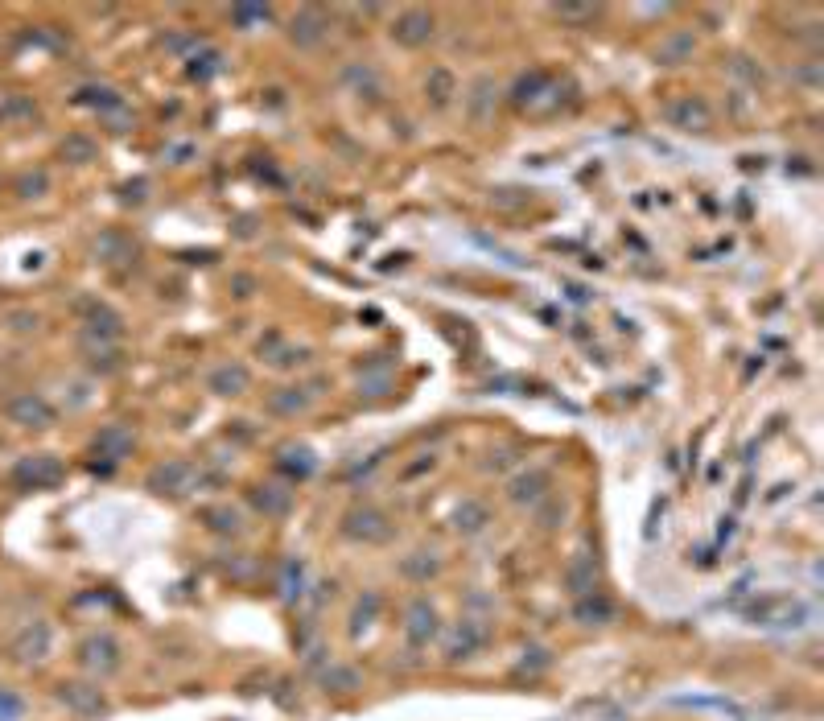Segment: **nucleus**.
<instances>
[{"label": "nucleus", "mask_w": 824, "mask_h": 721, "mask_svg": "<svg viewBox=\"0 0 824 721\" xmlns=\"http://www.w3.org/2000/svg\"><path fill=\"white\" fill-rule=\"evenodd\" d=\"M487 639H491L487 618L462 614L458 623H450L441 631V656H445V664H466V660H474L478 651L487 647Z\"/></svg>", "instance_id": "f03ea898"}, {"label": "nucleus", "mask_w": 824, "mask_h": 721, "mask_svg": "<svg viewBox=\"0 0 824 721\" xmlns=\"http://www.w3.org/2000/svg\"><path fill=\"white\" fill-rule=\"evenodd\" d=\"M268 412L272 417H301V412L314 408V392L301 388V384H289V388H277V392H268Z\"/></svg>", "instance_id": "b1692460"}, {"label": "nucleus", "mask_w": 824, "mask_h": 721, "mask_svg": "<svg viewBox=\"0 0 824 721\" xmlns=\"http://www.w3.org/2000/svg\"><path fill=\"white\" fill-rule=\"evenodd\" d=\"M392 42L400 46V50H421V46H429L433 42V33H437V17L429 13V9H400L396 17H392Z\"/></svg>", "instance_id": "1a4fd4ad"}, {"label": "nucleus", "mask_w": 824, "mask_h": 721, "mask_svg": "<svg viewBox=\"0 0 824 721\" xmlns=\"http://www.w3.org/2000/svg\"><path fill=\"white\" fill-rule=\"evenodd\" d=\"M231 21H235L239 29H252V25L272 21V9H268V5H235V9H231Z\"/></svg>", "instance_id": "ea45409f"}, {"label": "nucleus", "mask_w": 824, "mask_h": 721, "mask_svg": "<svg viewBox=\"0 0 824 721\" xmlns=\"http://www.w3.org/2000/svg\"><path fill=\"white\" fill-rule=\"evenodd\" d=\"M454 95H458L454 71H450V66H433V71L425 75V99H429V108H433V112H445V108L454 103Z\"/></svg>", "instance_id": "bb28decb"}, {"label": "nucleus", "mask_w": 824, "mask_h": 721, "mask_svg": "<svg viewBox=\"0 0 824 721\" xmlns=\"http://www.w3.org/2000/svg\"><path fill=\"white\" fill-rule=\"evenodd\" d=\"M5 417L21 429H50L58 421L54 404L42 396V392H17L9 404H5Z\"/></svg>", "instance_id": "9b49d317"}, {"label": "nucleus", "mask_w": 824, "mask_h": 721, "mask_svg": "<svg viewBox=\"0 0 824 721\" xmlns=\"http://www.w3.org/2000/svg\"><path fill=\"white\" fill-rule=\"evenodd\" d=\"M75 103H83V108H95L99 116H112V112L124 108V95H120L116 87H83Z\"/></svg>", "instance_id": "2f4dec72"}, {"label": "nucleus", "mask_w": 824, "mask_h": 721, "mask_svg": "<svg viewBox=\"0 0 824 721\" xmlns=\"http://www.w3.org/2000/svg\"><path fill=\"white\" fill-rule=\"evenodd\" d=\"M83 359H87V367L99 371V375H112V371L124 367L116 342H83Z\"/></svg>", "instance_id": "7c9ffc66"}, {"label": "nucleus", "mask_w": 824, "mask_h": 721, "mask_svg": "<svg viewBox=\"0 0 824 721\" xmlns=\"http://www.w3.org/2000/svg\"><path fill=\"white\" fill-rule=\"evenodd\" d=\"M569 618H573L577 627H610L614 618H618V606H614L602 590H594V594H581V598H573Z\"/></svg>", "instance_id": "6ab92c4d"}, {"label": "nucleus", "mask_w": 824, "mask_h": 721, "mask_svg": "<svg viewBox=\"0 0 824 721\" xmlns=\"http://www.w3.org/2000/svg\"><path fill=\"white\" fill-rule=\"evenodd\" d=\"M359 392H367V396H388L392 392V367L384 363V367H363L359 371Z\"/></svg>", "instance_id": "c9c22d12"}, {"label": "nucleus", "mask_w": 824, "mask_h": 721, "mask_svg": "<svg viewBox=\"0 0 824 721\" xmlns=\"http://www.w3.org/2000/svg\"><path fill=\"white\" fill-rule=\"evenodd\" d=\"M9 322H13V330H33L38 326V314H13Z\"/></svg>", "instance_id": "c03bdc74"}, {"label": "nucleus", "mask_w": 824, "mask_h": 721, "mask_svg": "<svg viewBox=\"0 0 824 721\" xmlns=\"http://www.w3.org/2000/svg\"><path fill=\"white\" fill-rule=\"evenodd\" d=\"M318 684L326 693H355V689H363V672L355 664H326Z\"/></svg>", "instance_id": "c756f323"}, {"label": "nucleus", "mask_w": 824, "mask_h": 721, "mask_svg": "<svg viewBox=\"0 0 824 721\" xmlns=\"http://www.w3.org/2000/svg\"><path fill=\"white\" fill-rule=\"evenodd\" d=\"M54 697H58V705H66L75 717H83V721H99L103 713H108L112 705H108V693L99 689V680H62L58 689H54Z\"/></svg>", "instance_id": "423d86ee"}, {"label": "nucleus", "mask_w": 824, "mask_h": 721, "mask_svg": "<svg viewBox=\"0 0 824 721\" xmlns=\"http://www.w3.org/2000/svg\"><path fill=\"white\" fill-rule=\"evenodd\" d=\"M544 668H553V651H548V647H540V643L524 647V660H520V672H528V676H540Z\"/></svg>", "instance_id": "4c0bfd02"}, {"label": "nucleus", "mask_w": 824, "mask_h": 721, "mask_svg": "<svg viewBox=\"0 0 824 721\" xmlns=\"http://www.w3.org/2000/svg\"><path fill=\"white\" fill-rule=\"evenodd\" d=\"M540 87H548V75L544 71H532V75H524L520 83H515V103H520V108H528V103H536V91Z\"/></svg>", "instance_id": "58836bf2"}, {"label": "nucleus", "mask_w": 824, "mask_h": 721, "mask_svg": "<svg viewBox=\"0 0 824 721\" xmlns=\"http://www.w3.org/2000/svg\"><path fill=\"white\" fill-rule=\"evenodd\" d=\"M132 450H136V433H132L128 425H103V429L95 433V458L124 462Z\"/></svg>", "instance_id": "5701e85b"}, {"label": "nucleus", "mask_w": 824, "mask_h": 721, "mask_svg": "<svg viewBox=\"0 0 824 721\" xmlns=\"http://www.w3.org/2000/svg\"><path fill=\"white\" fill-rule=\"evenodd\" d=\"M66 478V462L58 454H25L13 466V483L25 491H54Z\"/></svg>", "instance_id": "0eeeda50"}, {"label": "nucleus", "mask_w": 824, "mask_h": 721, "mask_svg": "<svg viewBox=\"0 0 824 721\" xmlns=\"http://www.w3.org/2000/svg\"><path fill=\"white\" fill-rule=\"evenodd\" d=\"M532 515H536V524L540 528H565V520H569V499H557V495H548L544 503H536L532 507Z\"/></svg>", "instance_id": "72a5a7b5"}, {"label": "nucleus", "mask_w": 824, "mask_h": 721, "mask_svg": "<svg viewBox=\"0 0 824 721\" xmlns=\"http://www.w3.org/2000/svg\"><path fill=\"white\" fill-rule=\"evenodd\" d=\"M553 17H557V21H569V25H586V21H598L602 9H598V5H557Z\"/></svg>", "instance_id": "a19ab883"}, {"label": "nucleus", "mask_w": 824, "mask_h": 721, "mask_svg": "<svg viewBox=\"0 0 824 721\" xmlns=\"http://www.w3.org/2000/svg\"><path fill=\"white\" fill-rule=\"evenodd\" d=\"M198 524L206 528V532H215V536H244V511L239 507H231V503H206V507H198Z\"/></svg>", "instance_id": "aec40b11"}, {"label": "nucleus", "mask_w": 824, "mask_h": 721, "mask_svg": "<svg viewBox=\"0 0 824 721\" xmlns=\"http://www.w3.org/2000/svg\"><path fill=\"white\" fill-rule=\"evenodd\" d=\"M124 334V318L108 301H83V342H116Z\"/></svg>", "instance_id": "2eb2a0df"}, {"label": "nucleus", "mask_w": 824, "mask_h": 721, "mask_svg": "<svg viewBox=\"0 0 824 721\" xmlns=\"http://www.w3.org/2000/svg\"><path fill=\"white\" fill-rule=\"evenodd\" d=\"M231 285H235V297H252V285H256V281H252V277H235Z\"/></svg>", "instance_id": "a18cd8bd"}, {"label": "nucleus", "mask_w": 824, "mask_h": 721, "mask_svg": "<svg viewBox=\"0 0 824 721\" xmlns=\"http://www.w3.org/2000/svg\"><path fill=\"white\" fill-rule=\"evenodd\" d=\"M380 606H384V598L375 594V590H367L359 602H355V610H351V639H359L375 618H380Z\"/></svg>", "instance_id": "473e14b6"}, {"label": "nucleus", "mask_w": 824, "mask_h": 721, "mask_svg": "<svg viewBox=\"0 0 824 721\" xmlns=\"http://www.w3.org/2000/svg\"><path fill=\"white\" fill-rule=\"evenodd\" d=\"M79 668L91 676V680H112L120 668H124V647H120V639L116 635H108V631H95V635H87L83 643H79Z\"/></svg>", "instance_id": "7ed1b4c3"}, {"label": "nucleus", "mask_w": 824, "mask_h": 721, "mask_svg": "<svg viewBox=\"0 0 824 721\" xmlns=\"http://www.w3.org/2000/svg\"><path fill=\"white\" fill-rule=\"evenodd\" d=\"M450 528H454L462 540L483 536V532L491 528V507H487V499H478V495L458 499L454 511H450Z\"/></svg>", "instance_id": "f3484780"}, {"label": "nucleus", "mask_w": 824, "mask_h": 721, "mask_svg": "<svg viewBox=\"0 0 824 721\" xmlns=\"http://www.w3.org/2000/svg\"><path fill=\"white\" fill-rule=\"evenodd\" d=\"M326 38H330V17H326V9L305 5V9L293 13V21H289V42H293L297 50H318V46H326Z\"/></svg>", "instance_id": "ddd939ff"}, {"label": "nucleus", "mask_w": 824, "mask_h": 721, "mask_svg": "<svg viewBox=\"0 0 824 721\" xmlns=\"http://www.w3.org/2000/svg\"><path fill=\"white\" fill-rule=\"evenodd\" d=\"M495 95H499L495 79H491V75H478V79L466 87V95H462V103H466V116H470L474 124H483V120L495 112Z\"/></svg>", "instance_id": "a878e982"}, {"label": "nucleus", "mask_w": 824, "mask_h": 721, "mask_svg": "<svg viewBox=\"0 0 824 721\" xmlns=\"http://www.w3.org/2000/svg\"><path fill=\"white\" fill-rule=\"evenodd\" d=\"M21 717H25V697L0 684V721H21Z\"/></svg>", "instance_id": "79ce46f5"}, {"label": "nucleus", "mask_w": 824, "mask_h": 721, "mask_svg": "<svg viewBox=\"0 0 824 721\" xmlns=\"http://www.w3.org/2000/svg\"><path fill=\"white\" fill-rule=\"evenodd\" d=\"M693 50H697L693 33H689V29H672L668 38L660 42V50H656V62H660V66H680V62L693 58Z\"/></svg>", "instance_id": "cd10ccee"}, {"label": "nucleus", "mask_w": 824, "mask_h": 721, "mask_svg": "<svg viewBox=\"0 0 824 721\" xmlns=\"http://www.w3.org/2000/svg\"><path fill=\"white\" fill-rule=\"evenodd\" d=\"M503 495H507L511 507L532 511L536 503H544L548 495H553V474H548L544 466H524V470H515V474L507 478Z\"/></svg>", "instance_id": "6e6552de"}, {"label": "nucleus", "mask_w": 824, "mask_h": 721, "mask_svg": "<svg viewBox=\"0 0 824 721\" xmlns=\"http://www.w3.org/2000/svg\"><path fill=\"white\" fill-rule=\"evenodd\" d=\"M441 610L429 602V598H412L404 606V639L412 651H429L437 639H441Z\"/></svg>", "instance_id": "39448f33"}, {"label": "nucleus", "mask_w": 824, "mask_h": 721, "mask_svg": "<svg viewBox=\"0 0 824 721\" xmlns=\"http://www.w3.org/2000/svg\"><path fill=\"white\" fill-rule=\"evenodd\" d=\"M198 483H202V474H198V466L186 462V458H165V462H157V466L149 470V478H145V487H149L153 495H169V499L190 495Z\"/></svg>", "instance_id": "20e7f679"}, {"label": "nucleus", "mask_w": 824, "mask_h": 721, "mask_svg": "<svg viewBox=\"0 0 824 721\" xmlns=\"http://www.w3.org/2000/svg\"><path fill=\"white\" fill-rule=\"evenodd\" d=\"M50 647H54V631H50V623H25L13 639H9V656H13V664H42L46 656H50Z\"/></svg>", "instance_id": "f8f14e48"}, {"label": "nucleus", "mask_w": 824, "mask_h": 721, "mask_svg": "<svg viewBox=\"0 0 824 721\" xmlns=\"http://www.w3.org/2000/svg\"><path fill=\"white\" fill-rule=\"evenodd\" d=\"M252 388V371L239 363V359H227V363H215L206 371V392L219 396V400H235Z\"/></svg>", "instance_id": "dca6fc26"}, {"label": "nucleus", "mask_w": 824, "mask_h": 721, "mask_svg": "<svg viewBox=\"0 0 824 721\" xmlns=\"http://www.w3.org/2000/svg\"><path fill=\"white\" fill-rule=\"evenodd\" d=\"M272 466H277V474L289 487H297L305 478L318 474V454L309 450L305 441H285V445H277V454H272Z\"/></svg>", "instance_id": "9d476101"}, {"label": "nucleus", "mask_w": 824, "mask_h": 721, "mask_svg": "<svg viewBox=\"0 0 824 721\" xmlns=\"http://www.w3.org/2000/svg\"><path fill=\"white\" fill-rule=\"evenodd\" d=\"M342 83H347L359 99H380L384 95V75L371 62H347L342 66Z\"/></svg>", "instance_id": "393cba45"}, {"label": "nucleus", "mask_w": 824, "mask_h": 721, "mask_svg": "<svg viewBox=\"0 0 824 721\" xmlns=\"http://www.w3.org/2000/svg\"><path fill=\"white\" fill-rule=\"evenodd\" d=\"M219 71H223V54H219V50H206V54L194 58V66H190L194 79H211V75H219Z\"/></svg>", "instance_id": "37998d69"}, {"label": "nucleus", "mask_w": 824, "mask_h": 721, "mask_svg": "<svg viewBox=\"0 0 824 721\" xmlns=\"http://www.w3.org/2000/svg\"><path fill=\"white\" fill-rule=\"evenodd\" d=\"M95 153H99V145L91 141L87 132H71L62 141V157L71 161V165H87V161H95Z\"/></svg>", "instance_id": "f704fd0d"}, {"label": "nucleus", "mask_w": 824, "mask_h": 721, "mask_svg": "<svg viewBox=\"0 0 824 721\" xmlns=\"http://www.w3.org/2000/svg\"><path fill=\"white\" fill-rule=\"evenodd\" d=\"M248 503L256 507V515H264V520H285L297 499H293L289 483H256L248 491Z\"/></svg>", "instance_id": "a211bd4d"}, {"label": "nucleus", "mask_w": 824, "mask_h": 721, "mask_svg": "<svg viewBox=\"0 0 824 721\" xmlns=\"http://www.w3.org/2000/svg\"><path fill=\"white\" fill-rule=\"evenodd\" d=\"M13 190L21 198H46L50 194V174H46V169H25V174L13 182Z\"/></svg>", "instance_id": "e433bc0d"}, {"label": "nucleus", "mask_w": 824, "mask_h": 721, "mask_svg": "<svg viewBox=\"0 0 824 721\" xmlns=\"http://www.w3.org/2000/svg\"><path fill=\"white\" fill-rule=\"evenodd\" d=\"M338 532L347 536L351 544H363V548H380L396 536V524H392V515L384 507H375V503H355L342 511V524Z\"/></svg>", "instance_id": "f257e3e1"}, {"label": "nucleus", "mask_w": 824, "mask_h": 721, "mask_svg": "<svg viewBox=\"0 0 824 721\" xmlns=\"http://www.w3.org/2000/svg\"><path fill=\"white\" fill-rule=\"evenodd\" d=\"M260 355L272 363V367H301L309 363V347H289V342H281V334H268V342H260Z\"/></svg>", "instance_id": "c85d7f7f"}, {"label": "nucleus", "mask_w": 824, "mask_h": 721, "mask_svg": "<svg viewBox=\"0 0 824 721\" xmlns=\"http://www.w3.org/2000/svg\"><path fill=\"white\" fill-rule=\"evenodd\" d=\"M503 466H511V450H499V454H491V462H487V470H503Z\"/></svg>", "instance_id": "49530a36"}, {"label": "nucleus", "mask_w": 824, "mask_h": 721, "mask_svg": "<svg viewBox=\"0 0 824 721\" xmlns=\"http://www.w3.org/2000/svg\"><path fill=\"white\" fill-rule=\"evenodd\" d=\"M400 577L412 581V586H429V581L441 573V553L437 548H412V553L400 557Z\"/></svg>", "instance_id": "412c9836"}, {"label": "nucleus", "mask_w": 824, "mask_h": 721, "mask_svg": "<svg viewBox=\"0 0 824 721\" xmlns=\"http://www.w3.org/2000/svg\"><path fill=\"white\" fill-rule=\"evenodd\" d=\"M598 577H602V569H598V561H594L590 553H577V557H569V565H565V573H561L565 590H569L573 598H581V594H594V590H598Z\"/></svg>", "instance_id": "4be33fe9"}, {"label": "nucleus", "mask_w": 824, "mask_h": 721, "mask_svg": "<svg viewBox=\"0 0 824 721\" xmlns=\"http://www.w3.org/2000/svg\"><path fill=\"white\" fill-rule=\"evenodd\" d=\"M668 124L680 128V132H709L713 128V108L701 99V95H676L668 108H664Z\"/></svg>", "instance_id": "4468645a"}]
</instances>
